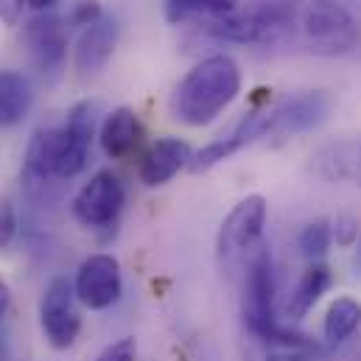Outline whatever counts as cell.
I'll return each mask as SVG.
<instances>
[{"instance_id": "11", "label": "cell", "mask_w": 361, "mask_h": 361, "mask_svg": "<svg viewBox=\"0 0 361 361\" xmlns=\"http://www.w3.org/2000/svg\"><path fill=\"white\" fill-rule=\"evenodd\" d=\"M23 39L28 45L34 65L42 73H59L62 71L65 56H68V25L62 17H56L54 11L37 14L34 20L25 23Z\"/></svg>"}, {"instance_id": "26", "label": "cell", "mask_w": 361, "mask_h": 361, "mask_svg": "<svg viewBox=\"0 0 361 361\" xmlns=\"http://www.w3.org/2000/svg\"><path fill=\"white\" fill-rule=\"evenodd\" d=\"M137 359V345L135 339H118L112 342L95 361H135Z\"/></svg>"}, {"instance_id": "20", "label": "cell", "mask_w": 361, "mask_h": 361, "mask_svg": "<svg viewBox=\"0 0 361 361\" xmlns=\"http://www.w3.org/2000/svg\"><path fill=\"white\" fill-rule=\"evenodd\" d=\"M238 8V0H166V20L180 25L185 20H213Z\"/></svg>"}, {"instance_id": "27", "label": "cell", "mask_w": 361, "mask_h": 361, "mask_svg": "<svg viewBox=\"0 0 361 361\" xmlns=\"http://www.w3.org/2000/svg\"><path fill=\"white\" fill-rule=\"evenodd\" d=\"M23 8H25V0H0V20L6 25H17L23 20Z\"/></svg>"}, {"instance_id": "1", "label": "cell", "mask_w": 361, "mask_h": 361, "mask_svg": "<svg viewBox=\"0 0 361 361\" xmlns=\"http://www.w3.org/2000/svg\"><path fill=\"white\" fill-rule=\"evenodd\" d=\"M202 28L219 42L314 56H342L359 42L356 17L336 0H255L247 11L204 20Z\"/></svg>"}, {"instance_id": "17", "label": "cell", "mask_w": 361, "mask_h": 361, "mask_svg": "<svg viewBox=\"0 0 361 361\" xmlns=\"http://www.w3.org/2000/svg\"><path fill=\"white\" fill-rule=\"evenodd\" d=\"M34 104L31 82L20 71H0V129H11L25 121Z\"/></svg>"}, {"instance_id": "23", "label": "cell", "mask_w": 361, "mask_h": 361, "mask_svg": "<svg viewBox=\"0 0 361 361\" xmlns=\"http://www.w3.org/2000/svg\"><path fill=\"white\" fill-rule=\"evenodd\" d=\"M252 361H314V353L308 350H297V348H271L261 345L255 350H250Z\"/></svg>"}, {"instance_id": "21", "label": "cell", "mask_w": 361, "mask_h": 361, "mask_svg": "<svg viewBox=\"0 0 361 361\" xmlns=\"http://www.w3.org/2000/svg\"><path fill=\"white\" fill-rule=\"evenodd\" d=\"M297 244H300V252H302L311 264H314V261H322V258L328 255L331 244H334L331 221H328V219H317V221L305 224L302 233H300V238H297Z\"/></svg>"}, {"instance_id": "5", "label": "cell", "mask_w": 361, "mask_h": 361, "mask_svg": "<svg viewBox=\"0 0 361 361\" xmlns=\"http://www.w3.org/2000/svg\"><path fill=\"white\" fill-rule=\"evenodd\" d=\"M98 101H82L76 104L65 123L56 126V137H54V169L59 180H73L76 174L85 171L87 160H90L92 135H95V123H98Z\"/></svg>"}, {"instance_id": "19", "label": "cell", "mask_w": 361, "mask_h": 361, "mask_svg": "<svg viewBox=\"0 0 361 361\" xmlns=\"http://www.w3.org/2000/svg\"><path fill=\"white\" fill-rule=\"evenodd\" d=\"M314 169L325 180H350L361 188V143L325 146L314 157Z\"/></svg>"}, {"instance_id": "6", "label": "cell", "mask_w": 361, "mask_h": 361, "mask_svg": "<svg viewBox=\"0 0 361 361\" xmlns=\"http://www.w3.org/2000/svg\"><path fill=\"white\" fill-rule=\"evenodd\" d=\"M277 132V104L274 106H267V109H255L250 115H244L233 132L221 135L219 140L207 143L204 149L196 152V157H190V169L199 174V171H210L213 166L230 160L233 154H238L241 149L258 143V140H267V137H274Z\"/></svg>"}, {"instance_id": "7", "label": "cell", "mask_w": 361, "mask_h": 361, "mask_svg": "<svg viewBox=\"0 0 361 361\" xmlns=\"http://www.w3.org/2000/svg\"><path fill=\"white\" fill-rule=\"evenodd\" d=\"M39 325L51 348L68 350L82 331V317L76 311V291L68 277H54L39 300Z\"/></svg>"}, {"instance_id": "24", "label": "cell", "mask_w": 361, "mask_h": 361, "mask_svg": "<svg viewBox=\"0 0 361 361\" xmlns=\"http://www.w3.org/2000/svg\"><path fill=\"white\" fill-rule=\"evenodd\" d=\"M331 230H334V241L339 247H356L361 238L359 221L350 219V216H339L336 221H331Z\"/></svg>"}, {"instance_id": "4", "label": "cell", "mask_w": 361, "mask_h": 361, "mask_svg": "<svg viewBox=\"0 0 361 361\" xmlns=\"http://www.w3.org/2000/svg\"><path fill=\"white\" fill-rule=\"evenodd\" d=\"M269 204L261 193L244 196L221 221L219 238H216V255L221 267L233 269L250 258V252L264 244V227H267Z\"/></svg>"}, {"instance_id": "2", "label": "cell", "mask_w": 361, "mask_h": 361, "mask_svg": "<svg viewBox=\"0 0 361 361\" xmlns=\"http://www.w3.org/2000/svg\"><path fill=\"white\" fill-rule=\"evenodd\" d=\"M241 92V68L227 54L204 56L177 85L171 109L185 126L213 123Z\"/></svg>"}, {"instance_id": "9", "label": "cell", "mask_w": 361, "mask_h": 361, "mask_svg": "<svg viewBox=\"0 0 361 361\" xmlns=\"http://www.w3.org/2000/svg\"><path fill=\"white\" fill-rule=\"evenodd\" d=\"M73 291H76V300L90 311H104L115 305L123 291L121 264L106 252L90 255L87 261H82V267L76 271Z\"/></svg>"}, {"instance_id": "16", "label": "cell", "mask_w": 361, "mask_h": 361, "mask_svg": "<svg viewBox=\"0 0 361 361\" xmlns=\"http://www.w3.org/2000/svg\"><path fill=\"white\" fill-rule=\"evenodd\" d=\"M331 286H334V271H331V267L322 264V261H314L308 269L300 274V280H297V286H294V291H291V297L286 302V317L291 322L305 319Z\"/></svg>"}, {"instance_id": "22", "label": "cell", "mask_w": 361, "mask_h": 361, "mask_svg": "<svg viewBox=\"0 0 361 361\" xmlns=\"http://www.w3.org/2000/svg\"><path fill=\"white\" fill-rule=\"evenodd\" d=\"M20 233V221H17V210L11 204V199L0 196V252H6Z\"/></svg>"}, {"instance_id": "18", "label": "cell", "mask_w": 361, "mask_h": 361, "mask_svg": "<svg viewBox=\"0 0 361 361\" xmlns=\"http://www.w3.org/2000/svg\"><path fill=\"white\" fill-rule=\"evenodd\" d=\"M361 331V300L356 297H336L328 305L325 322H322V336L328 348H339L350 342Z\"/></svg>"}, {"instance_id": "14", "label": "cell", "mask_w": 361, "mask_h": 361, "mask_svg": "<svg viewBox=\"0 0 361 361\" xmlns=\"http://www.w3.org/2000/svg\"><path fill=\"white\" fill-rule=\"evenodd\" d=\"M115 45H118V20L109 17V14H104V17H98L92 25L82 28V37H79L76 54H73L76 71H79L82 76L98 73V71L109 62Z\"/></svg>"}, {"instance_id": "13", "label": "cell", "mask_w": 361, "mask_h": 361, "mask_svg": "<svg viewBox=\"0 0 361 361\" xmlns=\"http://www.w3.org/2000/svg\"><path fill=\"white\" fill-rule=\"evenodd\" d=\"M190 146L180 137H160L149 146V152L140 157L137 177L146 188H160L171 182L185 166H190Z\"/></svg>"}, {"instance_id": "28", "label": "cell", "mask_w": 361, "mask_h": 361, "mask_svg": "<svg viewBox=\"0 0 361 361\" xmlns=\"http://www.w3.org/2000/svg\"><path fill=\"white\" fill-rule=\"evenodd\" d=\"M56 3H59V0H25V6L34 8L37 14H48V11H54Z\"/></svg>"}, {"instance_id": "10", "label": "cell", "mask_w": 361, "mask_h": 361, "mask_svg": "<svg viewBox=\"0 0 361 361\" xmlns=\"http://www.w3.org/2000/svg\"><path fill=\"white\" fill-rule=\"evenodd\" d=\"M54 137H56V129L42 126L28 140L23 169H20V182L31 202H48L59 185L56 169H54Z\"/></svg>"}, {"instance_id": "12", "label": "cell", "mask_w": 361, "mask_h": 361, "mask_svg": "<svg viewBox=\"0 0 361 361\" xmlns=\"http://www.w3.org/2000/svg\"><path fill=\"white\" fill-rule=\"evenodd\" d=\"M334 106V98L325 90H305L288 95L277 104V132L274 137L286 140L319 126Z\"/></svg>"}, {"instance_id": "30", "label": "cell", "mask_w": 361, "mask_h": 361, "mask_svg": "<svg viewBox=\"0 0 361 361\" xmlns=\"http://www.w3.org/2000/svg\"><path fill=\"white\" fill-rule=\"evenodd\" d=\"M356 271H361V238H359V250H356Z\"/></svg>"}, {"instance_id": "25", "label": "cell", "mask_w": 361, "mask_h": 361, "mask_svg": "<svg viewBox=\"0 0 361 361\" xmlns=\"http://www.w3.org/2000/svg\"><path fill=\"white\" fill-rule=\"evenodd\" d=\"M98 17H104L101 3H98V0H82V3H76V8L71 11V20H68V23L76 25V28H87Z\"/></svg>"}, {"instance_id": "8", "label": "cell", "mask_w": 361, "mask_h": 361, "mask_svg": "<svg viewBox=\"0 0 361 361\" xmlns=\"http://www.w3.org/2000/svg\"><path fill=\"white\" fill-rule=\"evenodd\" d=\"M126 204V188L121 177L109 169L92 174L90 182L82 185V190L73 196V216L90 227V230H101V227H112L121 216Z\"/></svg>"}, {"instance_id": "15", "label": "cell", "mask_w": 361, "mask_h": 361, "mask_svg": "<svg viewBox=\"0 0 361 361\" xmlns=\"http://www.w3.org/2000/svg\"><path fill=\"white\" fill-rule=\"evenodd\" d=\"M98 140H101V152L109 160H126L129 154H135L143 140V126L137 121V112L129 106L112 109L101 123Z\"/></svg>"}, {"instance_id": "29", "label": "cell", "mask_w": 361, "mask_h": 361, "mask_svg": "<svg viewBox=\"0 0 361 361\" xmlns=\"http://www.w3.org/2000/svg\"><path fill=\"white\" fill-rule=\"evenodd\" d=\"M8 305H11V291H8V286H6V280L0 277V319L6 317V311H8Z\"/></svg>"}, {"instance_id": "3", "label": "cell", "mask_w": 361, "mask_h": 361, "mask_svg": "<svg viewBox=\"0 0 361 361\" xmlns=\"http://www.w3.org/2000/svg\"><path fill=\"white\" fill-rule=\"evenodd\" d=\"M241 317L247 331L255 336L258 345L271 348H297L317 353V342L297 334L294 328L283 325L274 311V271L267 244H258L250 258L244 261V286H241Z\"/></svg>"}]
</instances>
